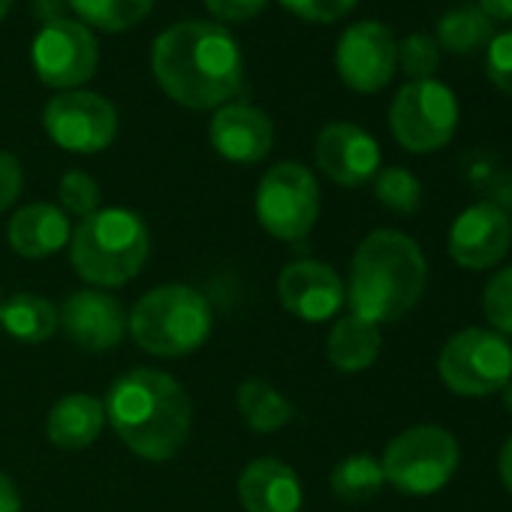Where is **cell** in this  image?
I'll return each instance as SVG.
<instances>
[{
  "mask_svg": "<svg viewBox=\"0 0 512 512\" xmlns=\"http://www.w3.org/2000/svg\"><path fill=\"white\" fill-rule=\"evenodd\" d=\"M211 148L229 163H260L275 145L272 118L250 103H226L208 124Z\"/></svg>",
  "mask_w": 512,
  "mask_h": 512,
  "instance_id": "e0dca14e",
  "label": "cell"
},
{
  "mask_svg": "<svg viewBox=\"0 0 512 512\" xmlns=\"http://www.w3.org/2000/svg\"><path fill=\"white\" fill-rule=\"evenodd\" d=\"M208 13L220 22H247L253 16H260L269 0H205Z\"/></svg>",
  "mask_w": 512,
  "mask_h": 512,
  "instance_id": "836d02e7",
  "label": "cell"
},
{
  "mask_svg": "<svg viewBox=\"0 0 512 512\" xmlns=\"http://www.w3.org/2000/svg\"><path fill=\"white\" fill-rule=\"evenodd\" d=\"M0 326L19 344H43L58 332L61 314L58 305L40 293H13L0 305Z\"/></svg>",
  "mask_w": 512,
  "mask_h": 512,
  "instance_id": "7402d4cb",
  "label": "cell"
},
{
  "mask_svg": "<svg viewBox=\"0 0 512 512\" xmlns=\"http://www.w3.org/2000/svg\"><path fill=\"white\" fill-rule=\"evenodd\" d=\"M244 512H302L305 488L299 473L281 458H253L235 482Z\"/></svg>",
  "mask_w": 512,
  "mask_h": 512,
  "instance_id": "ac0fdd59",
  "label": "cell"
},
{
  "mask_svg": "<svg viewBox=\"0 0 512 512\" xmlns=\"http://www.w3.org/2000/svg\"><path fill=\"white\" fill-rule=\"evenodd\" d=\"M437 40L446 52L467 55L491 43V19L479 7L449 10L437 25Z\"/></svg>",
  "mask_w": 512,
  "mask_h": 512,
  "instance_id": "484cf974",
  "label": "cell"
},
{
  "mask_svg": "<svg viewBox=\"0 0 512 512\" xmlns=\"http://www.w3.org/2000/svg\"><path fill=\"white\" fill-rule=\"evenodd\" d=\"M70 263L97 290H115L139 278L151 256L148 223L130 208H100L70 235Z\"/></svg>",
  "mask_w": 512,
  "mask_h": 512,
  "instance_id": "277c9868",
  "label": "cell"
},
{
  "mask_svg": "<svg viewBox=\"0 0 512 512\" xmlns=\"http://www.w3.org/2000/svg\"><path fill=\"white\" fill-rule=\"evenodd\" d=\"M151 70L169 100L184 109H220L244 88V58L235 37L217 22L166 28L151 49Z\"/></svg>",
  "mask_w": 512,
  "mask_h": 512,
  "instance_id": "6da1fadb",
  "label": "cell"
},
{
  "mask_svg": "<svg viewBox=\"0 0 512 512\" xmlns=\"http://www.w3.org/2000/svg\"><path fill=\"white\" fill-rule=\"evenodd\" d=\"M383 350V335H380V326L356 317V314H347L341 320H335L329 338H326V356H329V365L341 374H359V371H368L377 356Z\"/></svg>",
  "mask_w": 512,
  "mask_h": 512,
  "instance_id": "44dd1931",
  "label": "cell"
},
{
  "mask_svg": "<svg viewBox=\"0 0 512 512\" xmlns=\"http://www.w3.org/2000/svg\"><path fill=\"white\" fill-rule=\"evenodd\" d=\"M34 70L43 85L61 91H79L94 79L100 64V46L91 28L76 19L43 25L31 49Z\"/></svg>",
  "mask_w": 512,
  "mask_h": 512,
  "instance_id": "8fae6325",
  "label": "cell"
},
{
  "mask_svg": "<svg viewBox=\"0 0 512 512\" xmlns=\"http://www.w3.org/2000/svg\"><path fill=\"white\" fill-rule=\"evenodd\" d=\"M383 476L401 494L428 497L449 485L461 464V446L443 425H413L383 449Z\"/></svg>",
  "mask_w": 512,
  "mask_h": 512,
  "instance_id": "8992f818",
  "label": "cell"
},
{
  "mask_svg": "<svg viewBox=\"0 0 512 512\" xmlns=\"http://www.w3.org/2000/svg\"><path fill=\"white\" fill-rule=\"evenodd\" d=\"M512 247V217L497 202L467 205L449 226V260L464 272L494 269Z\"/></svg>",
  "mask_w": 512,
  "mask_h": 512,
  "instance_id": "7c38bea8",
  "label": "cell"
},
{
  "mask_svg": "<svg viewBox=\"0 0 512 512\" xmlns=\"http://www.w3.org/2000/svg\"><path fill=\"white\" fill-rule=\"evenodd\" d=\"M31 10L43 25H52V22L67 19L70 7H67V0H31Z\"/></svg>",
  "mask_w": 512,
  "mask_h": 512,
  "instance_id": "e575fe53",
  "label": "cell"
},
{
  "mask_svg": "<svg viewBox=\"0 0 512 512\" xmlns=\"http://www.w3.org/2000/svg\"><path fill=\"white\" fill-rule=\"evenodd\" d=\"M58 208L67 214V217H91L94 211H100V202H103V190L97 184V178H91L88 172L82 169H70L64 172L61 184H58Z\"/></svg>",
  "mask_w": 512,
  "mask_h": 512,
  "instance_id": "83f0119b",
  "label": "cell"
},
{
  "mask_svg": "<svg viewBox=\"0 0 512 512\" xmlns=\"http://www.w3.org/2000/svg\"><path fill=\"white\" fill-rule=\"evenodd\" d=\"M0 512H22V494L4 470H0Z\"/></svg>",
  "mask_w": 512,
  "mask_h": 512,
  "instance_id": "d590c367",
  "label": "cell"
},
{
  "mask_svg": "<svg viewBox=\"0 0 512 512\" xmlns=\"http://www.w3.org/2000/svg\"><path fill=\"white\" fill-rule=\"evenodd\" d=\"M106 422L118 440L145 461H169L193 428L187 389L166 371L130 368L106 392Z\"/></svg>",
  "mask_w": 512,
  "mask_h": 512,
  "instance_id": "7a4b0ae2",
  "label": "cell"
},
{
  "mask_svg": "<svg viewBox=\"0 0 512 512\" xmlns=\"http://www.w3.org/2000/svg\"><path fill=\"white\" fill-rule=\"evenodd\" d=\"M235 410H238L241 422L250 431H256V434L281 431L296 416L293 404L272 383H266L260 377H247V380L238 383V389H235Z\"/></svg>",
  "mask_w": 512,
  "mask_h": 512,
  "instance_id": "603a6c76",
  "label": "cell"
},
{
  "mask_svg": "<svg viewBox=\"0 0 512 512\" xmlns=\"http://www.w3.org/2000/svg\"><path fill=\"white\" fill-rule=\"evenodd\" d=\"M256 220L287 244H302L320 220V184L302 163H275L256 187Z\"/></svg>",
  "mask_w": 512,
  "mask_h": 512,
  "instance_id": "ba28073f",
  "label": "cell"
},
{
  "mask_svg": "<svg viewBox=\"0 0 512 512\" xmlns=\"http://www.w3.org/2000/svg\"><path fill=\"white\" fill-rule=\"evenodd\" d=\"M314 157L320 172L341 187H362L380 172L377 139L350 121L326 124L317 136Z\"/></svg>",
  "mask_w": 512,
  "mask_h": 512,
  "instance_id": "2e32d148",
  "label": "cell"
},
{
  "mask_svg": "<svg viewBox=\"0 0 512 512\" xmlns=\"http://www.w3.org/2000/svg\"><path fill=\"white\" fill-rule=\"evenodd\" d=\"M103 425H106L103 401L88 392H76V395L61 398L49 410L46 437L61 449H85L100 437Z\"/></svg>",
  "mask_w": 512,
  "mask_h": 512,
  "instance_id": "ffe728a7",
  "label": "cell"
},
{
  "mask_svg": "<svg viewBox=\"0 0 512 512\" xmlns=\"http://www.w3.org/2000/svg\"><path fill=\"white\" fill-rule=\"evenodd\" d=\"M500 395H503V407H506V413L512 416V380L500 389Z\"/></svg>",
  "mask_w": 512,
  "mask_h": 512,
  "instance_id": "f35d334b",
  "label": "cell"
},
{
  "mask_svg": "<svg viewBox=\"0 0 512 512\" xmlns=\"http://www.w3.org/2000/svg\"><path fill=\"white\" fill-rule=\"evenodd\" d=\"M398 64L413 82L431 79L440 67V49L428 34H410L398 49Z\"/></svg>",
  "mask_w": 512,
  "mask_h": 512,
  "instance_id": "f546056e",
  "label": "cell"
},
{
  "mask_svg": "<svg viewBox=\"0 0 512 512\" xmlns=\"http://www.w3.org/2000/svg\"><path fill=\"white\" fill-rule=\"evenodd\" d=\"M157 0H67V7L79 16L85 28H97L106 34L130 31L136 28Z\"/></svg>",
  "mask_w": 512,
  "mask_h": 512,
  "instance_id": "d4e9b609",
  "label": "cell"
},
{
  "mask_svg": "<svg viewBox=\"0 0 512 512\" xmlns=\"http://www.w3.org/2000/svg\"><path fill=\"white\" fill-rule=\"evenodd\" d=\"M211 329V302L187 284L154 287L127 311V332L136 347L160 359L196 353L208 341Z\"/></svg>",
  "mask_w": 512,
  "mask_h": 512,
  "instance_id": "5b68a950",
  "label": "cell"
},
{
  "mask_svg": "<svg viewBox=\"0 0 512 512\" xmlns=\"http://www.w3.org/2000/svg\"><path fill=\"white\" fill-rule=\"evenodd\" d=\"M482 314L497 335L512 338V266L497 269L488 278L482 290Z\"/></svg>",
  "mask_w": 512,
  "mask_h": 512,
  "instance_id": "f1b7e54d",
  "label": "cell"
},
{
  "mask_svg": "<svg viewBox=\"0 0 512 512\" xmlns=\"http://www.w3.org/2000/svg\"><path fill=\"white\" fill-rule=\"evenodd\" d=\"M437 374L452 395H497L512 380V344L494 329L467 326L443 344L437 356Z\"/></svg>",
  "mask_w": 512,
  "mask_h": 512,
  "instance_id": "52a82bcc",
  "label": "cell"
},
{
  "mask_svg": "<svg viewBox=\"0 0 512 512\" xmlns=\"http://www.w3.org/2000/svg\"><path fill=\"white\" fill-rule=\"evenodd\" d=\"M43 127L70 154H100L118 136V109L94 91H61L46 103Z\"/></svg>",
  "mask_w": 512,
  "mask_h": 512,
  "instance_id": "30bf717a",
  "label": "cell"
},
{
  "mask_svg": "<svg viewBox=\"0 0 512 512\" xmlns=\"http://www.w3.org/2000/svg\"><path fill=\"white\" fill-rule=\"evenodd\" d=\"M22 184H25V172L19 157L10 151H0V214L22 196Z\"/></svg>",
  "mask_w": 512,
  "mask_h": 512,
  "instance_id": "d6a6232c",
  "label": "cell"
},
{
  "mask_svg": "<svg viewBox=\"0 0 512 512\" xmlns=\"http://www.w3.org/2000/svg\"><path fill=\"white\" fill-rule=\"evenodd\" d=\"M0 305H4V296H0Z\"/></svg>",
  "mask_w": 512,
  "mask_h": 512,
  "instance_id": "60d3db41",
  "label": "cell"
},
{
  "mask_svg": "<svg viewBox=\"0 0 512 512\" xmlns=\"http://www.w3.org/2000/svg\"><path fill=\"white\" fill-rule=\"evenodd\" d=\"M281 4L305 22L332 25V22H341L359 0H281Z\"/></svg>",
  "mask_w": 512,
  "mask_h": 512,
  "instance_id": "4dcf8cb0",
  "label": "cell"
},
{
  "mask_svg": "<svg viewBox=\"0 0 512 512\" xmlns=\"http://www.w3.org/2000/svg\"><path fill=\"white\" fill-rule=\"evenodd\" d=\"M332 494L344 503H368L386 488L383 464L371 452H353L332 467Z\"/></svg>",
  "mask_w": 512,
  "mask_h": 512,
  "instance_id": "cb8c5ba5",
  "label": "cell"
},
{
  "mask_svg": "<svg viewBox=\"0 0 512 512\" xmlns=\"http://www.w3.org/2000/svg\"><path fill=\"white\" fill-rule=\"evenodd\" d=\"M374 193H377L380 205H386L395 214H416L422 205V184L404 166L380 169L374 175Z\"/></svg>",
  "mask_w": 512,
  "mask_h": 512,
  "instance_id": "4316f807",
  "label": "cell"
},
{
  "mask_svg": "<svg viewBox=\"0 0 512 512\" xmlns=\"http://www.w3.org/2000/svg\"><path fill=\"white\" fill-rule=\"evenodd\" d=\"M64 335L88 353L115 350L127 335V308L103 290H79L58 308Z\"/></svg>",
  "mask_w": 512,
  "mask_h": 512,
  "instance_id": "9a60e30c",
  "label": "cell"
},
{
  "mask_svg": "<svg viewBox=\"0 0 512 512\" xmlns=\"http://www.w3.org/2000/svg\"><path fill=\"white\" fill-rule=\"evenodd\" d=\"M485 67H488V79H491V85L512 97V31L491 37Z\"/></svg>",
  "mask_w": 512,
  "mask_h": 512,
  "instance_id": "1f68e13d",
  "label": "cell"
},
{
  "mask_svg": "<svg viewBox=\"0 0 512 512\" xmlns=\"http://www.w3.org/2000/svg\"><path fill=\"white\" fill-rule=\"evenodd\" d=\"M389 127L395 142L410 154L440 151L458 130V100L437 79L407 82L392 100Z\"/></svg>",
  "mask_w": 512,
  "mask_h": 512,
  "instance_id": "9c48e42d",
  "label": "cell"
},
{
  "mask_svg": "<svg viewBox=\"0 0 512 512\" xmlns=\"http://www.w3.org/2000/svg\"><path fill=\"white\" fill-rule=\"evenodd\" d=\"M497 476H500L503 488L512 494V437L500 446V455H497Z\"/></svg>",
  "mask_w": 512,
  "mask_h": 512,
  "instance_id": "74e56055",
  "label": "cell"
},
{
  "mask_svg": "<svg viewBox=\"0 0 512 512\" xmlns=\"http://www.w3.org/2000/svg\"><path fill=\"white\" fill-rule=\"evenodd\" d=\"M13 10V0H0V22L7 19V13Z\"/></svg>",
  "mask_w": 512,
  "mask_h": 512,
  "instance_id": "ab89813d",
  "label": "cell"
},
{
  "mask_svg": "<svg viewBox=\"0 0 512 512\" xmlns=\"http://www.w3.org/2000/svg\"><path fill=\"white\" fill-rule=\"evenodd\" d=\"M479 10L491 22H512V0H479Z\"/></svg>",
  "mask_w": 512,
  "mask_h": 512,
  "instance_id": "8d00e7d4",
  "label": "cell"
},
{
  "mask_svg": "<svg viewBox=\"0 0 512 512\" xmlns=\"http://www.w3.org/2000/svg\"><path fill=\"white\" fill-rule=\"evenodd\" d=\"M425 287L428 260L416 238L401 229L368 232L353 253L344 284L350 314L374 326L404 320L422 302Z\"/></svg>",
  "mask_w": 512,
  "mask_h": 512,
  "instance_id": "3957f363",
  "label": "cell"
},
{
  "mask_svg": "<svg viewBox=\"0 0 512 512\" xmlns=\"http://www.w3.org/2000/svg\"><path fill=\"white\" fill-rule=\"evenodd\" d=\"M278 299L302 323H326L347 305V290L335 266L323 260H293L278 275Z\"/></svg>",
  "mask_w": 512,
  "mask_h": 512,
  "instance_id": "5bb4252c",
  "label": "cell"
},
{
  "mask_svg": "<svg viewBox=\"0 0 512 512\" xmlns=\"http://www.w3.org/2000/svg\"><path fill=\"white\" fill-rule=\"evenodd\" d=\"M70 217L52 202H31L19 208L7 226L10 247L25 260H46L70 244Z\"/></svg>",
  "mask_w": 512,
  "mask_h": 512,
  "instance_id": "d6986e66",
  "label": "cell"
},
{
  "mask_svg": "<svg viewBox=\"0 0 512 512\" xmlns=\"http://www.w3.org/2000/svg\"><path fill=\"white\" fill-rule=\"evenodd\" d=\"M335 67L347 88L359 94L383 91L398 70L395 34L380 22H356L344 31L335 49Z\"/></svg>",
  "mask_w": 512,
  "mask_h": 512,
  "instance_id": "4fadbf2b",
  "label": "cell"
}]
</instances>
